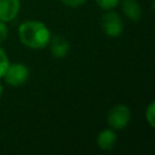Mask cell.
Wrapping results in <instances>:
<instances>
[{
  "instance_id": "6da1fadb",
  "label": "cell",
  "mask_w": 155,
  "mask_h": 155,
  "mask_svg": "<svg viewBox=\"0 0 155 155\" xmlns=\"http://www.w3.org/2000/svg\"><path fill=\"white\" fill-rule=\"evenodd\" d=\"M18 36L23 45L33 50L45 48L51 40L48 28L39 21H27L22 23L18 28Z\"/></svg>"
},
{
  "instance_id": "7a4b0ae2",
  "label": "cell",
  "mask_w": 155,
  "mask_h": 155,
  "mask_svg": "<svg viewBox=\"0 0 155 155\" xmlns=\"http://www.w3.org/2000/svg\"><path fill=\"white\" fill-rule=\"evenodd\" d=\"M107 119L113 130H124L131 120V110L125 104H116L109 110Z\"/></svg>"
},
{
  "instance_id": "3957f363",
  "label": "cell",
  "mask_w": 155,
  "mask_h": 155,
  "mask_svg": "<svg viewBox=\"0 0 155 155\" xmlns=\"http://www.w3.org/2000/svg\"><path fill=\"white\" fill-rule=\"evenodd\" d=\"M5 81L13 86V87H17V86H21L23 85L28 78H29V70L28 68L22 64V63H12V64H8L4 76Z\"/></svg>"
},
{
  "instance_id": "277c9868",
  "label": "cell",
  "mask_w": 155,
  "mask_h": 155,
  "mask_svg": "<svg viewBox=\"0 0 155 155\" xmlns=\"http://www.w3.org/2000/svg\"><path fill=\"white\" fill-rule=\"evenodd\" d=\"M102 29L108 36H119L124 30V22L119 13L107 10V12L102 17Z\"/></svg>"
},
{
  "instance_id": "5b68a950",
  "label": "cell",
  "mask_w": 155,
  "mask_h": 155,
  "mask_svg": "<svg viewBox=\"0 0 155 155\" xmlns=\"http://www.w3.org/2000/svg\"><path fill=\"white\" fill-rule=\"evenodd\" d=\"M21 8L19 0H0V21L10 22L16 18Z\"/></svg>"
},
{
  "instance_id": "8992f818",
  "label": "cell",
  "mask_w": 155,
  "mask_h": 155,
  "mask_svg": "<svg viewBox=\"0 0 155 155\" xmlns=\"http://www.w3.org/2000/svg\"><path fill=\"white\" fill-rule=\"evenodd\" d=\"M48 44L51 45V52L56 58H63L67 56L69 51V44L62 35H56L54 38L51 36Z\"/></svg>"
},
{
  "instance_id": "52a82bcc",
  "label": "cell",
  "mask_w": 155,
  "mask_h": 155,
  "mask_svg": "<svg viewBox=\"0 0 155 155\" xmlns=\"http://www.w3.org/2000/svg\"><path fill=\"white\" fill-rule=\"evenodd\" d=\"M97 144L102 150H110L116 144V134L113 128H105L97 136Z\"/></svg>"
},
{
  "instance_id": "ba28073f",
  "label": "cell",
  "mask_w": 155,
  "mask_h": 155,
  "mask_svg": "<svg viewBox=\"0 0 155 155\" xmlns=\"http://www.w3.org/2000/svg\"><path fill=\"white\" fill-rule=\"evenodd\" d=\"M122 11L133 22L139 21L142 17V8L136 0H122Z\"/></svg>"
},
{
  "instance_id": "9c48e42d",
  "label": "cell",
  "mask_w": 155,
  "mask_h": 155,
  "mask_svg": "<svg viewBox=\"0 0 155 155\" xmlns=\"http://www.w3.org/2000/svg\"><path fill=\"white\" fill-rule=\"evenodd\" d=\"M10 64V61H8V57L6 54V52L0 47V78L4 76L7 67Z\"/></svg>"
},
{
  "instance_id": "30bf717a",
  "label": "cell",
  "mask_w": 155,
  "mask_h": 155,
  "mask_svg": "<svg viewBox=\"0 0 155 155\" xmlns=\"http://www.w3.org/2000/svg\"><path fill=\"white\" fill-rule=\"evenodd\" d=\"M145 117H147V121L149 122V125L151 127L155 126V103L151 102L148 107V109L145 110Z\"/></svg>"
},
{
  "instance_id": "8fae6325",
  "label": "cell",
  "mask_w": 155,
  "mask_h": 155,
  "mask_svg": "<svg viewBox=\"0 0 155 155\" xmlns=\"http://www.w3.org/2000/svg\"><path fill=\"white\" fill-rule=\"evenodd\" d=\"M94 1L103 10H113L120 2V0H94Z\"/></svg>"
},
{
  "instance_id": "7c38bea8",
  "label": "cell",
  "mask_w": 155,
  "mask_h": 155,
  "mask_svg": "<svg viewBox=\"0 0 155 155\" xmlns=\"http://www.w3.org/2000/svg\"><path fill=\"white\" fill-rule=\"evenodd\" d=\"M7 35H8L7 25H6V23H5V22H1V21H0V44H1V42H4V41L6 40Z\"/></svg>"
},
{
  "instance_id": "4fadbf2b",
  "label": "cell",
  "mask_w": 155,
  "mask_h": 155,
  "mask_svg": "<svg viewBox=\"0 0 155 155\" xmlns=\"http://www.w3.org/2000/svg\"><path fill=\"white\" fill-rule=\"evenodd\" d=\"M62 2L69 7H78V6H81L82 4H85L86 0H62Z\"/></svg>"
},
{
  "instance_id": "5bb4252c",
  "label": "cell",
  "mask_w": 155,
  "mask_h": 155,
  "mask_svg": "<svg viewBox=\"0 0 155 155\" xmlns=\"http://www.w3.org/2000/svg\"><path fill=\"white\" fill-rule=\"evenodd\" d=\"M1 94H2V85L0 82V97H1Z\"/></svg>"
}]
</instances>
